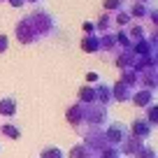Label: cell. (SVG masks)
<instances>
[{
	"mask_svg": "<svg viewBox=\"0 0 158 158\" xmlns=\"http://www.w3.org/2000/svg\"><path fill=\"white\" fill-rule=\"evenodd\" d=\"M130 21H133V19H130V14H128V12H123V10L114 14V26H128Z\"/></svg>",
	"mask_w": 158,
	"mask_h": 158,
	"instance_id": "cell-17",
	"label": "cell"
},
{
	"mask_svg": "<svg viewBox=\"0 0 158 158\" xmlns=\"http://www.w3.org/2000/svg\"><path fill=\"white\" fill-rule=\"evenodd\" d=\"M133 100L135 105H139V107H149V105L153 102V91L151 89H142V91H133Z\"/></svg>",
	"mask_w": 158,
	"mask_h": 158,
	"instance_id": "cell-7",
	"label": "cell"
},
{
	"mask_svg": "<svg viewBox=\"0 0 158 158\" xmlns=\"http://www.w3.org/2000/svg\"><path fill=\"white\" fill-rule=\"evenodd\" d=\"M84 105H74V107H70L68 109V121L70 123H74L77 126V130L81 128V121H84Z\"/></svg>",
	"mask_w": 158,
	"mask_h": 158,
	"instance_id": "cell-8",
	"label": "cell"
},
{
	"mask_svg": "<svg viewBox=\"0 0 158 158\" xmlns=\"http://www.w3.org/2000/svg\"><path fill=\"white\" fill-rule=\"evenodd\" d=\"M105 137H107V144H112V147H121V144L130 137V130L126 128L123 123L112 121V123H109V128H105Z\"/></svg>",
	"mask_w": 158,
	"mask_h": 158,
	"instance_id": "cell-2",
	"label": "cell"
},
{
	"mask_svg": "<svg viewBox=\"0 0 158 158\" xmlns=\"http://www.w3.org/2000/svg\"><path fill=\"white\" fill-rule=\"evenodd\" d=\"M30 21H33V26L37 28V33L40 35H51V33H56V21H54V16L49 14V12H44V10H35L33 14L28 16Z\"/></svg>",
	"mask_w": 158,
	"mask_h": 158,
	"instance_id": "cell-1",
	"label": "cell"
},
{
	"mask_svg": "<svg viewBox=\"0 0 158 158\" xmlns=\"http://www.w3.org/2000/svg\"><path fill=\"white\" fill-rule=\"evenodd\" d=\"M16 35H19V42L21 44H33V42H37L42 35L37 33V28L33 26V21L30 19H21L19 23H16Z\"/></svg>",
	"mask_w": 158,
	"mask_h": 158,
	"instance_id": "cell-3",
	"label": "cell"
},
{
	"mask_svg": "<svg viewBox=\"0 0 158 158\" xmlns=\"http://www.w3.org/2000/svg\"><path fill=\"white\" fill-rule=\"evenodd\" d=\"M128 37H130V42H139V40H144V37H147V30H144L139 23H137V26H130Z\"/></svg>",
	"mask_w": 158,
	"mask_h": 158,
	"instance_id": "cell-16",
	"label": "cell"
},
{
	"mask_svg": "<svg viewBox=\"0 0 158 158\" xmlns=\"http://www.w3.org/2000/svg\"><path fill=\"white\" fill-rule=\"evenodd\" d=\"M0 133L5 135V137H10V139H19V137H21V130L16 128L14 123H5V126H0Z\"/></svg>",
	"mask_w": 158,
	"mask_h": 158,
	"instance_id": "cell-15",
	"label": "cell"
},
{
	"mask_svg": "<svg viewBox=\"0 0 158 158\" xmlns=\"http://www.w3.org/2000/svg\"><path fill=\"white\" fill-rule=\"evenodd\" d=\"M40 158H65L63 156V151L60 149H56V147H47L44 151H42V156Z\"/></svg>",
	"mask_w": 158,
	"mask_h": 158,
	"instance_id": "cell-18",
	"label": "cell"
},
{
	"mask_svg": "<svg viewBox=\"0 0 158 158\" xmlns=\"http://www.w3.org/2000/svg\"><path fill=\"white\" fill-rule=\"evenodd\" d=\"M86 79H89V81H95V79H98V74H95V72H89V77H86Z\"/></svg>",
	"mask_w": 158,
	"mask_h": 158,
	"instance_id": "cell-24",
	"label": "cell"
},
{
	"mask_svg": "<svg viewBox=\"0 0 158 158\" xmlns=\"http://www.w3.org/2000/svg\"><path fill=\"white\" fill-rule=\"evenodd\" d=\"M95 91V105H98V102H105V105H107V102H112V89H109V86H105V84H100L98 86V89H93Z\"/></svg>",
	"mask_w": 158,
	"mask_h": 158,
	"instance_id": "cell-11",
	"label": "cell"
},
{
	"mask_svg": "<svg viewBox=\"0 0 158 158\" xmlns=\"http://www.w3.org/2000/svg\"><path fill=\"white\" fill-rule=\"evenodd\" d=\"M147 109H149V112H147V121L151 126H156L158 123V107H156V105H149Z\"/></svg>",
	"mask_w": 158,
	"mask_h": 158,
	"instance_id": "cell-19",
	"label": "cell"
},
{
	"mask_svg": "<svg viewBox=\"0 0 158 158\" xmlns=\"http://www.w3.org/2000/svg\"><path fill=\"white\" fill-rule=\"evenodd\" d=\"M137 158H156V151H153L151 147H147V144H144V147H142V151L137 153Z\"/></svg>",
	"mask_w": 158,
	"mask_h": 158,
	"instance_id": "cell-21",
	"label": "cell"
},
{
	"mask_svg": "<svg viewBox=\"0 0 158 158\" xmlns=\"http://www.w3.org/2000/svg\"><path fill=\"white\" fill-rule=\"evenodd\" d=\"M137 2H147V5H149V2H151V0H137Z\"/></svg>",
	"mask_w": 158,
	"mask_h": 158,
	"instance_id": "cell-25",
	"label": "cell"
},
{
	"mask_svg": "<svg viewBox=\"0 0 158 158\" xmlns=\"http://www.w3.org/2000/svg\"><path fill=\"white\" fill-rule=\"evenodd\" d=\"M7 47H10V40H7V35L0 33V54H2V51H7Z\"/></svg>",
	"mask_w": 158,
	"mask_h": 158,
	"instance_id": "cell-22",
	"label": "cell"
},
{
	"mask_svg": "<svg viewBox=\"0 0 158 158\" xmlns=\"http://www.w3.org/2000/svg\"><path fill=\"white\" fill-rule=\"evenodd\" d=\"M123 2H126V0H105V10H118V12H121V7H123Z\"/></svg>",
	"mask_w": 158,
	"mask_h": 158,
	"instance_id": "cell-20",
	"label": "cell"
},
{
	"mask_svg": "<svg viewBox=\"0 0 158 158\" xmlns=\"http://www.w3.org/2000/svg\"><path fill=\"white\" fill-rule=\"evenodd\" d=\"M0 114H2V116H12V114H16V100L12 98V95L0 100Z\"/></svg>",
	"mask_w": 158,
	"mask_h": 158,
	"instance_id": "cell-12",
	"label": "cell"
},
{
	"mask_svg": "<svg viewBox=\"0 0 158 158\" xmlns=\"http://www.w3.org/2000/svg\"><path fill=\"white\" fill-rule=\"evenodd\" d=\"M142 147H144L142 139H137V137H133V135H130V137L126 139L121 147H118V153H126V156H137V153L142 151Z\"/></svg>",
	"mask_w": 158,
	"mask_h": 158,
	"instance_id": "cell-4",
	"label": "cell"
},
{
	"mask_svg": "<svg viewBox=\"0 0 158 158\" xmlns=\"http://www.w3.org/2000/svg\"><path fill=\"white\" fill-rule=\"evenodd\" d=\"M112 98L118 100V102H126V100L133 98V91H130V86H126L123 81H116V84L112 86Z\"/></svg>",
	"mask_w": 158,
	"mask_h": 158,
	"instance_id": "cell-6",
	"label": "cell"
},
{
	"mask_svg": "<svg viewBox=\"0 0 158 158\" xmlns=\"http://www.w3.org/2000/svg\"><path fill=\"white\" fill-rule=\"evenodd\" d=\"M151 10H153V7L147 5V2H135L133 10H130L128 14H130V19H144V16L151 14Z\"/></svg>",
	"mask_w": 158,
	"mask_h": 158,
	"instance_id": "cell-9",
	"label": "cell"
},
{
	"mask_svg": "<svg viewBox=\"0 0 158 158\" xmlns=\"http://www.w3.org/2000/svg\"><path fill=\"white\" fill-rule=\"evenodd\" d=\"M70 158H98V153H93L86 144H77V147L70 151Z\"/></svg>",
	"mask_w": 158,
	"mask_h": 158,
	"instance_id": "cell-13",
	"label": "cell"
},
{
	"mask_svg": "<svg viewBox=\"0 0 158 158\" xmlns=\"http://www.w3.org/2000/svg\"><path fill=\"white\" fill-rule=\"evenodd\" d=\"M81 49L84 51H100V37L98 35H84L81 37Z\"/></svg>",
	"mask_w": 158,
	"mask_h": 158,
	"instance_id": "cell-10",
	"label": "cell"
},
{
	"mask_svg": "<svg viewBox=\"0 0 158 158\" xmlns=\"http://www.w3.org/2000/svg\"><path fill=\"white\" fill-rule=\"evenodd\" d=\"M112 26H114V16L109 14V12H105V14H102V16L98 19V30H100V33L105 35V33H107L109 28H112Z\"/></svg>",
	"mask_w": 158,
	"mask_h": 158,
	"instance_id": "cell-14",
	"label": "cell"
},
{
	"mask_svg": "<svg viewBox=\"0 0 158 158\" xmlns=\"http://www.w3.org/2000/svg\"><path fill=\"white\" fill-rule=\"evenodd\" d=\"M28 2H37V0H28Z\"/></svg>",
	"mask_w": 158,
	"mask_h": 158,
	"instance_id": "cell-26",
	"label": "cell"
},
{
	"mask_svg": "<svg viewBox=\"0 0 158 158\" xmlns=\"http://www.w3.org/2000/svg\"><path fill=\"white\" fill-rule=\"evenodd\" d=\"M84 30H86L89 35H93V23H91V21H86V23H84Z\"/></svg>",
	"mask_w": 158,
	"mask_h": 158,
	"instance_id": "cell-23",
	"label": "cell"
},
{
	"mask_svg": "<svg viewBox=\"0 0 158 158\" xmlns=\"http://www.w3.org/2000/svg\"><path fill=\"white\" fill-rule=\"evenodd\" d=\"M151 130H153V126L149 123L147 118H135V123H133V137H137V139H147L149 135H151Z\"/></svg>",
	"mask_w": 158,
	"mask_h": 158,
	"instance_id": "cell-5",
	"label": "cell"
}]
</instances>
